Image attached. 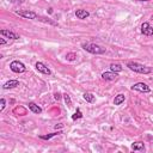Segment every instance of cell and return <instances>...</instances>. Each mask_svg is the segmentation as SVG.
I'll use <instances>...</instances> for the list:
<instances>
[{"mask_svg":"<svg viewBox=\"0 0 153 153\" xmlns=\"http://www.w3.org/2000/svg\"><path fill=\"white\" fill-rule=\"evenodd\" d=\"M127 67L130 69V71H134L136 73H140V74H149L152 72V68L148 67V66H145L142 63H139V62H135V61H129L127 63Z\"/></svg>","mask_w":153,"mask_h":153,"instance_id":"cell-1","label":"cell"},{"mask_svg":"<svg viewBox=\"0 0 153 153\" xmlns=\"http://www.w3.org/2000/svg\"><path fill=\"white\" fill-rule=\"evenodd\" d=\"M81 48L91 54H96V55H99V54H104L106 51L105 48L98 45V44H94V43H82L81 44Z\"/></svg>","mask_w":153,"mask_h":153,"instance_id":"cell-2","label":"cell"},{"mask_svg":"<svg viewBox=\"0 0 153 153\" xmlns=\"http://www.w3.org/2000/svg\"><path fill=\"white\" fill-rule=\"evenodd\" d=\"M10 69L12 72H14V73H24L26 71V67H25V65L23 62L18 61V60H14V61H12L10 63Z\"/></svg>","mask_w":153,"mask_h":153,"instance_id":"cell-3","label":"cell"},{"mask_svg":"<svg viewBox=\"0 0 153 153\" xmlns=\"http://www.w3.org/2000/svg\"><path fill=\"white\" fill-rule=\"evenodd\" d=\"M18 16L23 17V18H26V19H36L38 18V14L36 12H32V11H29V10H22V11H17L16 12Z\"/></svg>","mask_w":153,"mask_h":153,"instance_id":"cell-4","label":"cell"},{"mask_svg":"<svg viewBox=\"0 0 153 153\" xmlns=\"http://www.w3.org/2000/svg\"><path fill=\"white\" fill-rule=\"evenodd\" d=\"M131 90L133 91H139V92H142V93H148L151 92V88L148 85H146L145 82H136L131 86Z\"/></svg>","mask_w":153,"mask_h":153,"instance_id":"cell-5","label":"cell"},{"mask_svg":"<svg viewBox=\"0 0 153 153\" xmlns=\"http://www.w3.org/2000/svg\"><path fill=\"white\" fill-rule=\"evenodd\" d=\"M35 67H36V69H37L38 72H41L42 74H45V75H50V74H51V71H50L43 62H36Z\"/></svg>","mask_w":153,"mask_h":153,"instance_id":"cell-6","label":"cell"},{"mask_svg":"<svg viewBox=\"0 0 153 153\" xmlns=\"http://www.w3.org/2000/svg\"><path fill=\"white\" fill-rule=\"evenodd\" d=\"M141 32H142L145 36H152V35H153V27L149 25V23L145 22V23H142V25H141Z\"/></svg>","mask_w":153,"mask_h":153,"instance_id":"cell-7","label":"cell"},{"mask_svg":"<svg viewBox=\"0 0 153 153\" xmlns=\"http://www.w3.org/2000/svg\"><path fill=\"white\" fill-rule=\"evenodd\" d=\"M117 76H118L117 73H116V72H112V71L102 73V79L105 80V81H112V80H115Z\"/></svg>","mask_w":153,"mask_h":153,"instance_id":"cell-8","label":"cell"},{"mask_svg":"<svg viewBox=\"0 0 153 153\" xmlns=\"http://www.w3.org/2000/svg\"><path fill=\"white\" fill-rule=\"evenodd\" d=\"M0 33L4 37L8 38V39H19V35L16 33V32H13V31H10V30H1Z\"/></svg>","mask_w":153,"mask_h":153,"instance_id":"cell-9","label":"cell"},{"mask_svg":"<svg viewBox=\"0 0 153 153\" xmlns=\"http://www.w3.org/2000/svg\"><path fill=\"white\" fill-rule=\"evenodd\" d=\"M17 86H19V81L18 80H8L2 85V88L4 90H10V88H14Z\"/></svg>","mask_w":153,"mask_h":153,"instance_id":"cell-10","label":"cell"},{"mask_svg":"<svg viewBox=\"0 0 153 153\" xmlns=\"http://www.w3.org/2000/svg\"><path fill=\"white\" fill-rule=\"evenodd\" d=\"M130 148H131L133 151H139V152H145V151H146L145 143H143L142 141H136V142H134Z\"/></svg>","mask_w":153,"mask_h":153,"instance_id":"cell-11","label":"cell"},{"mask_svg":"<svg viewBox=\"0 0 153 153\" xmlns=\"http://www.w3.org/2000/svg\"><path fill=\"white\" fill-rule=\"evenodd\" d=\"M75 16H76V18L78 19H86L88 16H90V12L88 11H86V10H76L75 11Z\"/></svg>","mask_w":153,"mask_h":153,"instance_id":"cell-12","label":"cell"},{"mask_svg":"<svg viewBox=\"0 0 153 153\" xmlns=\"http://www.w3.org/2000/svg\"><path fill=\"white\" fill-rule=\"evenodd\" d=\"M29 109L33 112V114H41L42 112V108L41 106H38L36 103H33V102H30L29 103Z\"/></svg>","mask_w":153,"mask_h":153,"instance_id":"cell-13","label":"cell"},{"mask_svg":"<svg viewBox=\"0 0 153 153\" xmlns=\"http://www.w3.org/2000/svg\"><path fill=\"white\" fill-rule=\"evenodd\" d=\"M124 99H126L124 94H123V93H120V94H117V96L115 97V99H114V104H115V105H121V104L124 102Z\"/></svg>","mask_w":153,"mask_h":153,"instance_id":"cell-14","label":"cell"},{"mask_svg":"<svg viewBox=\"0 0 153 153\" xmlns=\"http://www.w3.org/2000/svg\"><path fill=\"white\" fill-rule=\"evenodd\" d=\"M82 97H84V99L87 102V103H93L94 102V96L92 94V93H90V92H85L84 94H82Z\"/></svg>","mask_w":153,"mask_h":153,"instance_id":"cell-15","label":"cell"},{"mask_svg":"<svg viewBox=\"0 0 153 153\" xmlns=\"http://www.w3.org/2000/svg\"><path fill=\"white\" fill-rule=\"evenodd\" d=\"M122 69H123V67H122L120 63H111V65H110V71H112V72L118 73V72H121Z\"/></svg>","mask_w":153,"mask_h":153,"instance_id":"cell-16","label":"cell"},{"mask_svg":"<svg viewBox=\"0 0 153 153\" xmlns=\"http://www.w3.org/2000/svg\"><path fill=\"white\" fill-rule=\"evenodd\" d=\"M59 134H62V131L60 130V131H57V133H51V134H48V135H39V139H42V140H49V139H51L53 136L59 135Z\"/></svg>","mask_w":153,"mask_h":153,"instance_id":"cell-17","label":"cell"},{"mask_svg":"<svg viewBox=\"0 0 153 153\" xmlns=\"http://www.w3.org/2000/svg\"><path fill=\"white\" fill-rule=\"evenodd\" d=\"M82 117V112L80 111V109H76L75 114L72 116V120H78V118H81Z\"/></svg>","mask_w":153,"mask_h":153,"instance_id":"cell-18","label":"cell"},{"mask_svg":"<svg viewBox=\"0 0 153 153\" xmlns=\"http://www.w3.org/2000/svg\"><path fill=\"white\" fill-rule=\"evenodd\" d=\"M75 57H76V54H74V53H67L66 54V59L68 61H74Z\"/></svg>","mask_w":153,"mask_h":153,"instance_id":"cell-19","label":"cell"},{"mask_svg":"<svg viewBox=\"0 0 153 153\" xmlns=\"http://www.w3.org/2000/svg\"><path fill=\"white\" fill-rule=\"evenodd\" d=\"M13 112H14V114H20V115L23 116V115L26 114V110H25L24 108H16V109L13 110Z\"/></svg>","mask_w":153,"mask_h":153,"instance_id":"cell-20","label":"cell"},{"mask_svg":"<svg viewBox=\"0 0 153 153\" xmlns=\"http://www.w3.org/2000/svg\"><path fill=\"white\" fill-rule=\"evenodd\" d=\"M63 98H65V102H66L67 106H72V100H71V98H69V96L67 93L63 94Z\"/></svg>","mask_w":153,"mask_h":153,"instance_id":"cell-21","label":"cell"},{"mask_svg":"<svg viewBox=\"0 0 153 153\" xmlns=\"http://www.w3.org/2000/svg\"><path fill=\"white\" fill-rule=\"evenodd\" d=\"M38 19L39 20H42V22H45V23H49V24H51V25H57V23H55V22H51L50 19H48V18H43V17H38Z\"/></svg>","mask_w":153,"mask_h":153,"instance_id":"cell-22","label":"cell"},{"mask_svg":"<svg viewBox=\"0 0 153 153\" xmlns=\"http://www.w3.org/2000/svg\"><path fill=\"white\" fill-rule=\"evenodd\" d=\"M5 106H6V100H5L4 98H1V106H0V111H2V110L5 109Z\"/></svg>","mask_w":153,"mask_h":153,"instance_id":"cell-23","label":"cell"},{"mask_svg":"<svg viewBox=\"0 0 153 153\" xmlns=\"http://www.w3.org/2000/svg\"><path fill=\"white\" fill-rule=\"evenodd\" d=\"M54 98H55L56 100H60V99H61V93H59V92H56V93L54 94Z\"/></svg>","mask_w":153,"mask_h":153,"instance_id":"cell-24","label":"cell"},{"mask_svg":"<svg viewBox=\"0 0 153 153\" xmlns=\"http://www.w3.org/2000/svg\"><path fill=\"white\" fill-rule=\"evenodd\" d=\"M6 37H2V38H0V44L1 45H4V44H6V39H5Z\"/></svg>","mask_w":153,"mask_h":153,"instance_id":"cell-25","label":"cell"},{"mask_svg":"<svg viewBox=\"0 0 153 153\" xmlns=\"http://www.w3.org/2000/svg\"><path fill=\"white\" fill-rule=\"evenodd\" d=\"M140 1H149V0H140Z\"/></svg>","mask_w":153,"mask_h":153,"instance_id":"cell-26","label":"cell"},{"mask_svg":"<svg viewBox=\"0 0 153 153\" xmlns=\"http://www.w3.org/2000/svg\"><path fill=\"white\" fill-rule=\"evenodd\" d=\"M151 19H152V20H153V16H152V17H151Z\"/></svg>","mask_w":153,"mask_h":153,"instance_id":"cell-27","label":"cell"}]
</instances>
